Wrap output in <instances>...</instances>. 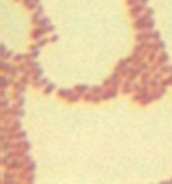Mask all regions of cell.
Returning a JSON list of instances; mask_svg holds the SVG:
<instances>
[{
	"label": "cell",
	"mask_w": 172,
	"mask_h": 184,
	"mask_svg": "<svg viewBox=\"0 0 172 184\" xmlns=\"http://www.w3.org/2000/svg\"><path fill=\"white\" fill-rule=\"evenodd\" d=\"M154 22L152 20H137V27L138 29H145V27H152Z\"/></svg>",
	"instance_id": "cell-1"
}]
</instances>
